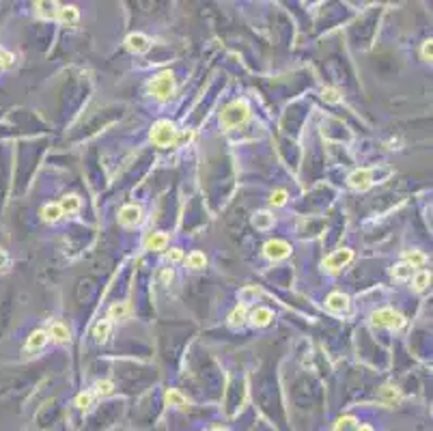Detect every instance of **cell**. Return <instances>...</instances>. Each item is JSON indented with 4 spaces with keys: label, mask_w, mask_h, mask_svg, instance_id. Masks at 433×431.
Listing matches in <instances>:
<instances>
[{
    "label": "cell",
    "mask_w": 433,
    "mask_h": 431,
    "mask_svg": "<svg viewBox=\"0 0 433 431\" xmlns=\"http://www.w3.org/2000/svg\"><path fill=\"white\" fill-rule=\"evenodd\" d=\"M248 114H250V108H248V104H246L244 99L231 101L229 106L220 112V125L224 130H233V128L242 125L246 119H248Z\"/></svg>",
    "instance_id": "1"
},
{
    "label": "cell",
    "mask_w": 433,
    "mask_h": 431,
    "mask_svg": "<svg viewBox=\"0 0 433 431\" xmlns=\"http://www.w3.org/2000/svg\"><path fill=\"white\" fill-rule=\"evenodd\" d=\"M179 140V134H177V128L166 121V119H162L158 123H153V128H151V142L156 145V147H168L172 142H177Z\"/></svg>",
    "instance_id": "2"
},
{
    "label": "cell",
    "mask_w": 433,
    "mask_h": 431,
    "mask_svg": "<svg viewBox=\"0 0 433 431\" xmlns=\"http://www.w3.org/2000/svg\"><path fill=\"white\" fill-rule=\"evenodd\" d=\"M172 87H175V76L172 71H162L158 73L156 78L149 82V93L153 97H158L160 101H166L170 95H172Z\"/></svg>",
    "instance_id": "3"
},
{
    "label": "cell",
    "mask_w": 433,
    "mask_h": 431,
    "mask_svg": "<svg viewBox=\"0 0 433 431\" xmlns=\"http://www.w3.org/2000/svg\"><path fill=\"white\" fill-rule=\"evenodd\" d=\"M371 323L377 325V328H390V330H399L401 325L405 323L403 315L397 313L395 309H379L371 315Z\"/></svg>",
    "instance_id": "4"
},
{
    "label": "cell",
    "mask_w": 433,
    "mask_h": 431,
    "mask_svg": "<svg viewBox=\"0 0 433 431\" xmlns=\"http://www.w3.org/2000/svg\"><path fill=\"white\" fill-rule=\"evenodd\" d=\"M263 252H265V257H267V259L278 261V259L289 257V252H291V246H289L285 239H270V241L265 244Z\"/></svg>",
    "instance_id": "5"
},
{
    "label": "cell",
    "mask_w": 433,
    "mask_h": 431,
    "mask_svg": "<svg viewBox=\"0 0 433 431\" xmlns=\"http://www.w3.org/2000/svg\"><path fill=\"white\" fill-rule=\"evenodd\" d=\"M354 259V252L349 250V248H341V250H334L332 255H328L326 261H323V268L328 270H338V268H343L347 265L349 261Z\"/></svg>",
    "instance_id": "6"
},
{
    "label": "cell",
    "mask_w": 433,
    "mask_h": 431,
    "mask_svg": "<svg viewBox=\"0 0 433 431\" xmlns=\"http://www.w3.org/2000/svg\"><path fill=\"white\" fill-rule=\"evenodd\" d=\"M119 222L123 227H134V224H138L140 222V207L138 205H125V207H121V212H119Z\"/></svg>",
    "instance_id": "7"
},
{
    "label": "cell",
    "mask_w": 433,
    "mask_h": 431,
    "mask_svg": "<svg viewBox=\"0 0 433 431\" xmlns=\"http://www.w3.org/2000/svg\"><path fill=\"white\" fill-rule=\"evenodd\" d=\"M347 181L352 188H356V190H366L371 186V171L369 168H358V171H354L347 177Z\"/></svg>",
    "instance_id": "8"
},
{
    "label": "cell",
    "mask_w": 433,
    "mask_h": 431,
    "mask_svg": "<svg viewBox=\"0 0 433 431\" xmlns=\"http://www.w3.org/2000/svg\"><path fill=\"white\" fill-rule=\"evenodd\" d=\"M326 306L332 313H345V311H349V298L345 296V293H341V291H334V293H330V296H328Z\"/></svg>",
    "instance_id": "9"
},
{
    "label": "cell",
    "mask_w": 433,
    "mask_h": 431,
    "mask_svg": "<svg viewBox=\"0 0 433 431\" xmlns=\"http://www.w3.org/2000/svg\"><path fill=\"white\" fill-rule=\"evenodd\" d=\"M125 46H127L129 52H136V54H140V52H144V50L149 48V39L144 37L142 33H132L125 39Z\"/></svg>",
    "instance_id": "10"
},
{
    "label": "cell",
    "mask_w": 433,
    "mask_h": 431,
    "mask_svg": "<svg viewBox=\"0 0 433 431\" xmlns=\"http://www.w3.org/2000/svg\"><path fill=\"white\" fill-rule=\"evenodd\" d=\"M144 246H147L149 250H164V248L168 246V235L162 233V231H158V233H151L147 239H144Z\"/></svg>",
    "instance_id": "11"
},
{
    "label": "cell",
    "mask_w": 433,
    "mask_h": 431,
    "mask_svg": "<svg viewBox=\"0 0 433 431\" xmlns=\"http://www.w3.org/2000/svg\"><path fill=\"white\" fill-rule=\"evenodd\" d=\"M50 339V334L46 330H37L28 336V341H26V350H39V347H44V345L48 343Z\"/></svg>",
    "instance_id": "12"
},
{
    "label": "cell",
    "mask_w": 433,
    "mask_h": 431,
    "mask_svg": "<svg viewBox=\"0 0 433 431\" xmlns=\"http://www.w3.org/2000/svg\"><path fill=\"white\" fill-rule=\"evenodd\" d=\"M56 15H58V19H60L63 24H76L78 19H80L78 9H76V7H71V5H69V7H60Z\"/></svg>",
    "instance_id": "13"
},
{
    "label": "cell",
    "mask_w": 433,
    "mask_h": 431,
    "mask_svg": "<svg viewBox=\"0 0 433 431\" xmlns=\"http://www.w3.org/2000/svg\"><path fill=\"white\" fill-rule=\"evenodd\" d=\"M250 321L254 325H267L272 321V311L270 309H265V306H259V309H254L252 315H250Z\"/></svg>",
    "instance_id": "14"
},
{
    "label": "cell",
    "mask_w": 433,
    "mask_h": 431,
    "mask_svg": "<svg viewBox=\"0 0 433 431\" xmlns=\"http://www.w3.org/2000/svg\"><path fill=\"white\" fill-rule=\"evenodd\" d=\"M58 207H60V212H63V214H76L80 209V196L69 194V196H65L63 201L58 203Z\"/></svg>",
    "instance_id": "15"
},
{
    "label": "cell",
    "mask_w": 433,
    "mask_h": 431,
    "mask_svg": "<svg viewBox=\"0 0 433 431\" xmlns=\"http://www.w3.org/2000/svg\"><path fill=\"white\" fill-rule=\"evenodd\" d=\"M252 224H254L256 229H261V231H267V229L274 224V216H272L270 212H259V214H254Z\"/></svg>",
    "instance_id": "16"
},
{
    "label": "cell",
    "mask_w": 433,
    "mask_h": 431,
    "mask_svg": "<svg viewBox=\"0 0 433 431\" xmlns=\"http://www.w3.org/2000/svg\"><path fill=\"white\" fill-rule=\"evenodd\" d=\"M110 330H112V323H110L108 319H104V321L95 323V328H93V336H95L99 343H104L108 336H110Z\"/></svg>",
    "instance_id": "17"
},
{
    "label": "cell",
    "mask_w": 433,
    "mask_h": 431,
    "mask_svg": "<svg viewBox=\"0 0 433 431\" xmlns=\"http://www.w3.org/2000/svg\"><path fill=\"white\" fill-rule=\"evenodd\" d=\"M414 274H416V270L412 268L409 263H405V261H403V263H399V265H395V268H393V276H395L397 280H407V278H412Z\"/></svg>",
    "instance_id": "18"
},
{
    "label": "cell",
    "mask_w": 433,
    "mask_h": 431,
    "mask_svg": "<svg viewBox=\"0 0 433 431\" xmlns=\"http://www.w3.org/2000/svg\"><path fill=\"white\" fill-rule=\"evenodd\" d=\"M185 263H188V268H192V270H203L205 265H207V257H205L203 252L194 250V252H190V255H188Z\"/></svg>",
    "instance_id": "19"
},
{
    "label": "cell",
    "mask_w": 433,
    "mask_h": 431,
    "mask_svg": "<svg viewBox=\"0 0 433 431\" xmlns=\"http://www.w3.org/2000/svg\"><path fill=\"white\" fill-rule=\"evenodd\" d=\"M358 425L360 423L354 416H341L336 420V425H334L332 431H358Z\"/></svg>",
    "instance_id": "20"
},
{
    "label": "cell",
    "mask_w": 433,
    "mask_h": 431,
    "mask_svg": "<svg viewBox=\"0 0 433 431\" xmlns=\"http://www.w3.org/2000/svg\"><path fill=\"white\" fill-rule=\"evenodd\" d=\"M48 334L52 336V339H56L58 343H67L69 341V330H67V325H63V323H52Z\"/></svg>",
    "instance_id": "21"
},
{
    "label": "cell",
    "mask_w": 433,
    "mask_h": 431,
    "mask_svg": "<svg viewBox=\"0 0 433 431\" xmlns=\"http://www.w3.org/2000/svg\"><path fill=\"white\" fill-rule=\"evenodd\" d=\"M41 216H44V220H48V222H56V220L63 216V212H60L58 203H50L41 209Z\"/></svg>",
    "instance_id": "22"
},
{
    "label": "cell",
    "mask_w": 433,
    "mask_h": 431,
    "mask_svg": "<svg viewBox=\"0 0 433 431\" xmlns=\"http://www.w3.org/2000/svg\"><path fill=\"white\" fill-rule=\"evenodd\" d=\"M248 317V309H246V304H240V306H235V311L229 315V323L231 325H242Z\"/></svg>",
    "instance_id": "23"
},
{
    "label": "cell",
    "mask_w": 433,
    "mask_h": 431,
    "mask_svg": "<svg viewBox=\"0 0 433 431\" xmlns=\"http://www.w3.org/2000/svg\"><path fill=\"white\" fill-rule=\"evenodd\" d=\"M427 261V257H425V252H420V250H409V252H405V263H409L412 268H418V265H422Z\"/></svg>",
    "instance_id": "24"
},
{
    "label": "cell",
    "mask_w": 433,
    "mask_h": 431,
    "mask_svg": "<svg viewBox=\"0 0 433 431\" xmlns=\"http://www.w3.org/2000/svg\"><path fill=\"white\" fill-rule=\"evenodd\" d=\"M429 282H431V272L422 270V272H416V274H414V289H416V291L427 289Z\"/></svg>",
    "instance_id": "25"
},
{
    "label": "cell",
    "mask_w": 433,
    "mask_h": 431,
    "mask_svg": "<svg viewBox=\"0 0 433 431\" xmlns=\"http://www.w3.org/2000/svg\"><path fill=\"white\" fill-rule=\"evenodd\" d=\"M164 399H166V403L175 405V407H185V397L179 393V391H166V395H164Z\"/></svg>",
    "instance_id": "26"
},
{
    "label": "cell",
    "mask_w": 433,
    "mask_h": 431,
    "mask_svg": "<svg viewBox=\"0 0 433 431\" xmlns=\"http://www.w3.org/2000/svg\"><path fill=\"white\" fill-rule=\"evenodd\" d=\"M399 397L401 395H399L397 388H393V386H384V388H381V399H384L386 403H397Z\"/></svg>",
    "instance_id": "27"
},
{
    "label": "cell",
    "mask_w": 433,
    "mask_h": 431,
    "mask_svg": "<svg viewBox=\"0 0 433 431\" xmlns=\"http://www.w3.org/2000/svg\"><path fill=\"white\" fill-rule=\"evenodd\" d=\"M127 304H115V306H110V311H108V315H110V319H123L127 315Z\"/></svg>",
    "instance_id": "28"
},
{
    "label": "cell",
    "mask_w": 433,
    "mask_h": 431,
    "mask_svg": "<svg viewBox=\"0 0 433 431\" xmlns=\"http://www.w3.org/2000/svg\"><path fill=\"white\" fill-rule=\"evenodd\" d=\"M93 399H95V395H93V393H80V395L76 397V405H78L80 409H86V407H91Z\"/></svg>",
    "instance_id": "29"
},
{
    "label": "cell",
    "mask_w": 433,
    "mask_h": 431,
    "mask_svg": "<svg viewBox=\"0 0 433 431\" xmlns=\"http://www.w3.org/2000/svg\"><path fill=\"white\" fill-rule=\"evenodd\" d=\"M112 388H115V384H112V382H108V380H104V382H97V386H95V393H93V395H97V397H106V395H110V393H112Z\"/></svg>",
    "instance_id": "30"
},
{
    "label": "cell",
    "mask_w": 433,
    "mask_h": 431,
    "mask_svg": "<svg viewBox=\"0 0 433 431\" xmlns=\"http://www.w3.org/2000/svg\"><path fill=\"white\" fill-rule=\"evenodd\" d=\"M287 190H276V192H272V198H270V203L274 205V207H283L285 203H287Z\"/></svg>",
    "instance_id": "31"
},
{
    "label": "cell",
    "mask_w": 433,
    "mask_h": 431,
    "mask_svg": "<svg viewBox=\"0 0 433 431\" xmlns=\"http://www.w3.org/2000/svg\"><path fill=\"white\" fill-rule=\"evenodd\" d=\"M323 99H326L328 104H336L341 97H338V91H336V89H323Z\"/></svg>",
    "instance_id": "32"
},
{
    "label": "cell",
    "mask_w": 433,
    "mask_h": 431,
    "mask_svg": "<svg viewBox=\"0 0 433 431\" xmlns=\"http://www.w3.org/2000/svg\"><path fill=\"white\" fill-rule=\"evenodd\" d=\"M11 63H13V56L9 54V52L0 50V69H3V67H7V65H11Z\"/></svg>",
    "instance_id": "33"
},
{
    "label": "cell",
    "mask_w": 433,
    "mask_h": 431,
    "mask_svg": "<svg viewBox=\"0 0 433 431\" xmlns=\"http://www.w3.org/2000/svg\"><path fill=\"white\" fill-rule=\"evenodd\" d=\"M181 259H183L181 248H172V250L168 252V261H172V263H177V261H181Z\"/></svg>",
    "instance_id": "34"
},
{
    "label": "cell",
    "mask_w": 433,
    "mask_h": 431,
    "mask_svg": "<svg viewBox=\"0 0 433 431\" xmlns=\"http://www.w3.org/2000/svg\"><path fill=\"white\" fill-rule=\"evenodd\" d=\"M422 58L431 60V41H425V46H422Z\"/></svg>",
    "instance_id": "35"
},
{
    "label": "cell",
    "mask_w": 433,
    "mask_h": 431,
    "mask_svg": "<svg viewBox=\"0 0 433 431\" xmlns=\"http://www.w3.org/2000/svg\"><path fill=\"white\" fill-rule=\"evenodd\" d=\"M160 278H162V282H170L172 278H175V274H172V270H164L162 274H160Z\"/></svg>",
    "instance_id": "36"
},
{
    "label": "cell",
    "mask_w": 433,
    "mask_h": 431,
    "mask_svg": "<svg viewBox=\"0 0 433 431\" xmlns=\"http://www.w3.org/2000/svg\"><path fill=\"white\" fill-rule=\"evenodd\" d=\"M358 431H373L371 425H358Z\"/></svg>",
    "instance_id": "37"
}]
</instances>
